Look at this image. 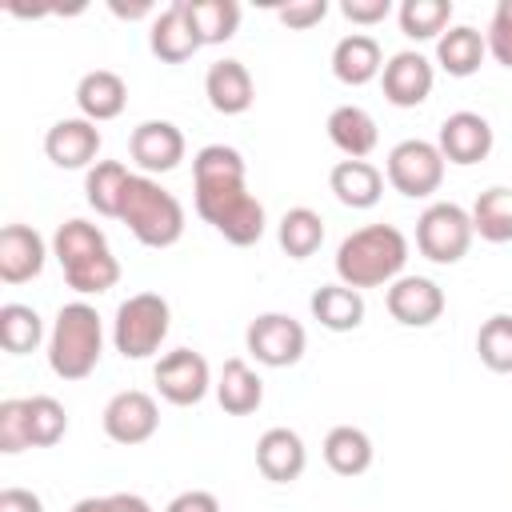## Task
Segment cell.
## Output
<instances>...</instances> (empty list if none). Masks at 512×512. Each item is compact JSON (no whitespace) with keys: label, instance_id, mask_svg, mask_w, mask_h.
Here are the masks:
<instances>
[{"label":"cell","instance_id":"obj_7","mask_svg":"<svg viewBox=\"0 0 512 512\" xmlns=\"http://www.w3.org/2000/svg\"><path fill=\"white\" fill-rule=\"evenodd\" d=\"M444 164H448V160L440 156V148H436L432 140H400V144L388 152V160H384V176H388V184H392L400 196L424 200V196H432V192L440 188Z\"/></svg>","mask_w":512,"mask_h":512},{"label":"cell","instance_id":"obj_3","mask_svg":"<svg viewBox=\"0 0 512 512\" xmlns=\"http://www.w3.org/2000/svg\"><path fill=\"white\" fill-rule=\"evenodd\" d=\"M104 356V324L92 304L72 300L56 312L48 332V368L60 380H84Z\"/></svg>","mask_w":512,"mask_h":512},{"label":"cell","instance_id":"obj_19","mask_svg":"<svg viewBox=\"0 0 512 512\" xmlns=\"http://www.w3.org/2000/svg\"><path fill=\"white\" fill-rule=\"evenodd\" d=\"M204 96H208V104H212L220 116H240V112H248L252 100H256L252 72H248L240 60H216V64H208V72H204Z\"/></svg>","mask_w":512,"mask_h":512},{"label":"cell","instance_id":"obj_21","mask_svg":"<svg viewBox=\"0 0 512 512\" xmlns=\"http://www.w3.org/2000/svg\"><path fill=\"white\" fill-rule=\"evenodd\" d=\"M384 72V56H380V44L368 36V32H352L344 40H336L332 48V76L348 88H360L368 80H376Z\"/></svg>","mask_w":512,"mask_h":512},{"label":"cell","instance_id":"obj_34","mask_svg":"<svg viewBox=\"0 0 512 512\" xmlns=\"http://www.w3.org/2000/svg\"><path fill=\"white\" fill-rule=\"evenodd\" d=\"M44 340V324L36 316V308L28 304H4L0 308V348L12 356H28L36 352V344Z\"/></svg>","mask_w":512,"mask_h":512},{"label":"cell","instance_id":"obj_45","mask_svg":"<svg viewBox=\"0 0 512 512\" xmlns=\"http://www.w3.org/2000/svg\"><path fill=\"white\" fill-rule=\"evenodd\" d=\"M72 512H116V496H84L72 504Z\"/></svg>","mask_w":512,"mask_h":512},{"label":"cell","instance_id":"obj_30","mask_svg":"<svg viewBox=\"0 0 512 512\" xmlns=\"http://www.w3.org/2000/svg\"><path fill=\"white\" fill-rule=\"evenodd\" d=\"M276 240H280V248L292 256V260H308L312 252H320V244H324V220H320V212H312V208H288L284 216H280V228H276Z\"/></svg>","mask_w":512,"mask_h":512},{"label":"cell","instance_id":"obj_14","mask_svg":"<svg viewBox=\"0 0 512 512\" xmlns=\"http://www.w3.org/2000/svg\"><path fill=\"white\" fill-rule=\"evenodd\" d=\"M148 48L156 60L164 64H184L192 60L204 44L192 28V16H188V0H172L164 12L152 16V28H148Z\"/></svg>","mask_w":512,"mask_h":512},{"label":"cell","instance_id":"obj_18","mask_svg":"<svg viewBox=\"0 0 512 512\" xmlns=\"http://www.w3.org/2000/svg\"><path fill=\"white\" fill-rule=\"evenodd\" d=\"M304 464H308V448H304L300 432H292V428H268L256 440V468H260L264 480L292 484V480H300Z\"/></svg>","mask_w":512,"mask_h":512},{"label":"cell","instance_id":"obj_39","mask_svg":"<svg viewBox=\"0 0 512 512\" xmlns=\"http://www.w3.org/2000/svg\"><path fill=\"white\" fill-rule=\"evenodd\" d=\"M484 40H488V52L496 56V64L512 68V0H500V4H496Z\"/></svg>","mask_w":512,"mask_h":512},{"label":"cell","instance_id":"obj_6","mask_svg":"<svg viewBox=\"0 0 512 512\" xmlns=\"http://www.w3.org/2000/svg\"><path fill=\"white\" fill-rule=\"evenodd\" d=\"M472 212H464L460 204L452 200H440V204H428L416 220V248L424 260L432 264H456L468 256L472 248Z\"/></svg>","mask_w":512,"mask_h":512},{"label":"cell","instance_id":"obj_5","mask_svg":"<svg viewBox=\"0 0 512 512\" xmlns=\"http://www.w3.org/2000/svg\"><path fill=\"white\" fill-rule=\"evenodd\" d=\"M172 328V308L160 292H136L116 308L112 320V344L124 360H148L160 352L164 336Z\"/></svg>","mask_w":512,"mask_h":512},{"label":"cell","instance_id":"obj_41","mask_svg":"<svg viewBox=\"0 0 512 512\" xmlns=\"http://www.w3.org/2000/svg\"><path fill=\"white\" fill-rule=\"evenodd\" d=\"M340 12L352 20V24H380L388 12H392V0H344Z\"/></svg>","mask_w":512,"mask_h":512},{"label":"cell","instance_id":"obj_4","mask_svg":"<svg viewBox=\"0 0 512 512\" xmlns=\"http://www.w3.org/2000/svg\"><path fill=\"white\" fill-rule=\"evenodd\" d=\"M116 220L128 224V232L144 248H172L184 236V208H180V200L156 176H144V172H132Z\"/></svg>","mask_w":512,"mask_h":512},{"label":"cell","instance_id":"obj_17","mask_svg":"<svg viewBox=\"0 0 512 512\" xmlns=\"http://www.w3.org/2000/svg\"><path fill=\"white\" fill-rule=\"evenodd\" d=\"M96 152H100V128L92 120H84V116L56 120L48 128V136H44V156L56 168H92Z\"/></svg>","mask_w":512,"mask_h":512},{"label":"cell","instance_id":"obj_26","mask_svg":"<svg viewBox=\"0 0 512 512\" xmlns=\"http://www.w3.org/2000/svg\"><path fill=\"white\" fill-rule=\"evenodd\" d=\"M216 400L228 416H252L264 404V380L244 364V360H224L220 380H216Z\"/></svg>","mask_w":512,"mask_h":512},{"label":"cell","instance_id":"obj_15","mask_svg":"<svg viewBox=\"0 0 512 512\" xmlns=\"http://www.w3.org/2000/svg\"><path fill=\"white\" fill-rule=\"evenodd\" d=\"M436 148H440V156L448 164H460V168L480 164L492 152V124L480 112H452L440 124Z\"/></svg>","mask_w":512,"mask_h":512},{"label":"cell","instance_id":"obj_36","mask_svg":"<svg viewBox=\"0 0 512 512\" xmlns=\"http://www.w3.org/2000/svg\"><path fill=\"white\" fill-rule=\"evenodd\" d=\"M68 432V412L56 396H28V436L32 448H52Z\"/></svg>","mask_w":512,"mask_h":512},{"label":"cell","instance_id":"obj_22","mask_svg":"<svg viewBox=\"0 0 512 512\" xmlns=\"http://www.w3.org/2000/svg\"><path fill=\"white\" fill-rule=\"evenodd\" d=\"M328 140L348 156V160H364L372 156V148L380 144V132H376V120L368 108L360 104H340L328 112Z\"/></svg>","mask_w":512,"mask_h":512},{"label":"cell","instance_id":"obj_24","mask_svg":"<svg viewBox=\"0 0 512 512\" xmlns=\"http://www.w3.org/2000/svg\"><path fill=\"white\" fill-rule=\"evenodd\" d=\"M484 56H488V40H484V32H476L472 24H452V28L436 40V64H440L448 76H456V80L480 72Z\"/></svg>","mask_w":512,"mask_h":512},{"label":"cell","instance_id":"obj_31","mask_svg":"<svg viewBox=\"0 0 512 512\" xmlns=\"http://www.w3.org/2000/svg\"><path fill=\"white\" fill-rule=\"evenodd\" d=\"M104 248H108L104 232H100L96 224H88V220H64V224L56 228V236H52V256L60 260L64 272L76 268V264H84V260H92V256L104 252Z\"/></svg>","mask_w":512,"mask_h":512},{"label":"cell","instance_id":"obj_9","mask_svg":"<svg viewBox=\"0 0 512 512\" xmlns=\"http://www.w3.org/2000/svg\"><path fill=\"white\" fill-rule=\"evenodd\" d=\"M152 380H156V392L176 404V408H192L208 396L212 388V372H208V360L192 348H172L156 360L152 368Z\"/></svg>","mask_w":512,"mask_h":512},{"label":"cell","instance_id":"obj_2","mask_svg":"<svg viewBox=\"0 0 512 512\" xmlns=\"http://www.w3.org/2000/svg\"><path fill=\"white\" fill-rule=\"evenodd\" d=\"M408 264V236L396 224H368L340 240L336 248V276L348 288H380L404 276Z\"/></svg>","mask_w":512,"mask_h":512},{"label":"cell","instance_id":"obj_1","mask_svg":"<svg viewBox=\"0 0 512 512\" xmlns=\"http://www.w3.org/2000/svg\"><path fill=\"white\" fill-rule=\"evenodd\" d=\"M196 212L236 248H248L264 236V204L248 192L244 156L228 144H204L192 156Z\"/></svg>","mask_w":512,"mask_h":512},{"label":"cell","instance_id":"obj_8","mask_svg":"<svg viewBox=\"0 0 512 512\" xmlns=\"http://www.w3.org/2000/svg\"><path fill=\"white\" fill-rule=\"evenodd\" d=\"M244 344L256 356V364H264V368H292L304 356L308 336H304V324L292 320L288 312H260L248 324Z\"/></svg>","mask_w":512,"mask_h":512},{"label":"cell","instance_id":"obj_11","mask_svg":"<svg viewBox=\"0 0 512 512\" xmlns=\"http://www.w3.org/2000/svg\"><path fill=\"white\" fill-rule=\"evenodd\" d=\"M388 316L404 328H428L444 316V288L428 276H400L384 292Z\"/></svg>","mask_w":512,"mask_h":512},{"label":"cell","instance_id":"obj_29","mask_svg":"<svg viewBox=\"0 0 512 512\" xmlns=\"http://www.w3.org/2000/svg\"><path fill=\"white\" fill-rule=\"evenodd\" d=\"M472 232L488 244H508L512 240V188L496 184L476 196L472 204Z\"/></svg>","mask_w":512,"mask_h":512},{"label":"cell","instance_id":"obj_13","mask_svg":"<svg viewBox=\"0 0 512 512\" xmlns=\"http://www.w3.org/2000/svg\"><path fill=\"white\" fill-rule=\"evenodd\" d=\"M432 84H436V72H432V60L420 56V52H396L388 56L384 72H380V88H384V100L396 104V108H416L432 96Z\"/></svg>","mask_w":512,"mask_h":512},{"label":"cell","instance_id":"obj_42","mask_svg":"<svg viewBox=\"0 0 512 512\" xmlns=\"http://www.w3.org/2000/svg\"><path fill=\"white\" fill-rule=\"evenodd\" d=\"M164 512H220V500L212 492H204V488H188V492L172 496Z\"/></svg>","mask_w":512,"mask_h":512},{"label":"cell","instance_id":"obj_38","mask_svg":"<svg viewBox=\"0 0 512 512\" xmlns=\"http://www.w3.org/2000/svg\"><path fill=\"white\" fill-rule=\"evenodd\" d=\"M32 448V436H28V400H0V452L16 456Z\"/></svg>","mask_w":512,"mask_h":512},{"label":"cell","instance_id":"obj_12","mask_svg":"<svg viewBox=\"0 0 512 512\" xmlns=\"http://www.w3.org/2000/svg\"><path fill=\"white\" fill-rule=\"evenodd\" d=\"M184 148H188L184 132L172 120H144L128 136V152H132V160H136V168L144 176H160V172L180 168Z\"/></svg>","mask_w":512,"mask_h":512},{"label":"cell","instance_id":"obj_25","mask_svg":"<svg viewBox=\"0 0 512 512\" xmlns=\"http://www.w3.org/2000/svg\"><path fill=\"white\" fill-rule=\"evenodd\" d=\"M308 308L320 320V328H328V332H352L364 324V296L348 284H320L312 292Z\"/></svg>","mask_w":512,"mask_h":512},{"label":"cell","instance_id":"obj_37","mask_svg":"<svg viewBox=\"0 0 512 512\" xmlns=\"http://www.w3.org/2000/svg\"><path fill=\"white\" fill-rule=\"evenodd\" d=\"M64 280H68V288H76L80 296H100V292L116 288V280H120V260L112 256V248H104V252H96L92 260L68 268Z\"/></svg>","mask_w":512,"mask_h":512},{"label":"cell","instance_id":"obj_10","mask_svg":"<svg viewBox=\"0 0 512 512\" xmlns=\"http://www.w3.org/2000/svg\"><path fill=\"white\" fill-rule=\"evenodd\" d=\"M100 420H104V436H108V440L132 448V444H144V440L156 436V428H160V408H156V400H152L148 392L124 388V392H116V396L104 404V416H100Z\"/></svg>","mask_w":512,"mask_h":512},{"label":"cell","instance_id":"obj_20","mask_svg":"<svg viewBox=\"0 0 512 512\" xmlns=\"http://www.w3.org/2000/svg\"><path fill=\"white\" fill-rule=\"evenodd\" d=\"M124 104H128V84H124L120 72L92 68V72L80 76V84H76V108H80L84 120H92V124L116 120L124 112Z\"/></svg>","mask_w":512,"mask_h":512},{"label":"cell","instance_id":"obj_33","mask_svg":"<svg viewBox=\"0 0 512 512\" xmlns=\"http://www.w3.org/2000/svg\"><path fill=\"white\" fill-rule=\"evenodd\" d=\"M192 28L200 44H224L240 28V4L236 0H188Z\"/></svg>","mask_w":512,"mask_h":512},{"label":"cell","instance_id":"obj_23","mask_svg":"<svg viewBox=\"0 0 512 512\" xmlns=\"http://www.w3.org/2000/svg\"><path fill=\"white\" fill-rule=\"evenodd\" d=\"M328 188L344 208H372L384 196V172L368 160H340L328 172Z\"/></svg>","mask_w":512,"mask_h":512},{"label":"cell","instance_id":"obj_32","mask_svg":"<svg viewBox=\"0 0 512 512\" xmlns=\"http://www.w3.org/2000/svg\"><path fill=\"white\" fill-rule=\"evenodd\" d=\"M396 20L408 40H440L452 20V0H404Z\"/></svg>","mask_w":512,"mask_h":512},{"label":"cell","instance_id":"obj_27","mask_svg":"<svg viewBox=\"0 0 512 512\" xmlns=\"http://www.w3.org/2000/svg\"><path fill=\"white\" fill-rule=\"evenodd\" d=\"M372 440L364 428H352V424H336L328 436H324V464L336 472V476H364L372 468Z\"/></svg>","mask_w":512,"mask_h":512},{"label":"cell","instance_id":"obj_40","mask_svg":"<svg viewBox=\"0 0 512 512\" xmlns=\"http://www.w3.org/2000/svg\"><path fill=\"white\" fill-rule=\"evenodd\" d=\"M328 16V0H300V4H280L276 8V20L284 28H312Z\"/></svg>","mask_w":512,"mask_h":512},{"label":"cell","instance_id":"obj_46","mask_svg":"<svg viewBox=\"0 0 512 512\" xmlns=\"http://www.w3.org/2000/svg\"><path fill=\"white\" fill-rule=\"evenodd\" d=\"M116 496V512H152V504L136 492H112Z\"/></svg>","mask_w":512,"mask_h":512},{"label":"cell","instance_id":"obj_35","mask_svg":"<svg viewBox=\"0 0 512 512\" xmlns=\"http://www.w3.org/2000/svg\"><path fill=\"white\" fill-rule=\"evenodd\" d=\"M476 352H480V364L488 372L508 376L512 372V316H504V312L488 316L476 332Z\"/></svg>","mask_w":512,"mask_h":512},{"label":"cell","instance_id":"obj_44","mask_svg":"<svg viewBox=\"0 0 512 512\" xmlns=\"http://www.w3.org/2000/svg\"><path fill=\"white\" fill-rule=\"evenodd\" d=\"M108 8H112V16H120V20H140V16H148V12H152V4H148V0H140V4L108 0Z\"/></svg>","mask_w":512,"mask_h":512},{"label":"cell","instance_id":"obj_43","mask_svg":"<svg viewBox=\"0 0 512 512\" xmlns=\"http://www.w3.org/2000/svg\"><path fill=\"white\" fill-rule=\"evenodd\" d=\"M0 512H44V500L28 488H4L0 492Z\"/></svg>","mask_w":512,"mask_h":512},{"label":"cell","instance_id":"obj_16","mask_svg":"<svg viewBox=\"0 0 512 512\" xmlns=\"http://www.w3.org/2000/svg\"><path fill=\"white\" fill-rule=\"evenodd\" d=\"M48 248L44 236L28 224H4L0 228V280L4 284H28L44 272Z\"/></svg>","mask_w":512,"mask_h":512},{"label":"cell","instance_id":"obj_28","mask_svg":"<svg viewBox=\"0 0 512 512\" xmlns=\"http://www.w3.org/2000/svg\"><path fill=\"white\" fill-rule=\"evenodd\" d=\"M132 172L124 160H96L84 176V196L88 204L100 212V216H120V200H124V188H128Z\"/></svg>","mask_w":512,"mask_h":512}]
</instances>
